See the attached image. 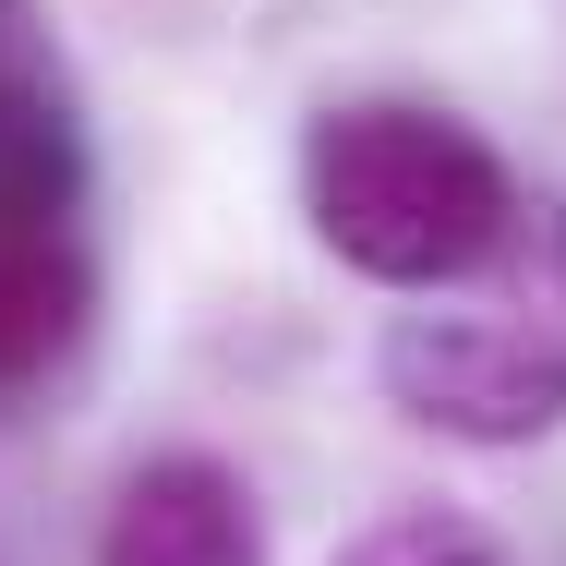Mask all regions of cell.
I'll use <instances>...</instances> for the list:
<instances>
[{
	"mask_svg": "<svg viewBox=\"0 0 566 566\" xmlns=\"http://www.w3.org/2000/svg\"><path fill=\"white\" fill-rule=\"evenodd\" d=\"M374 386L447 447H531L566 422V193H518L506 241L386 314Z\"/></svg>",
	"mask_w": 566,
	"mask_h": 566,
	"instance_id": "6da1fadb",
	"label": "cell"
},
{
	"mask_svg": "<svg viewBox=\"0 0 566 566\" xmlns=\"http://www.w3.org/2000/svg\"><path fill=\"white\" fill-rule=\"evenodd\" d=\"M0 73H12V12H0Z\"/></svg>",
	"mask_w": 566,
	"mask_h": 566,
	"instance_id": "8992f818",
	"label": "cell"
},
{
	"mask_svg": "<svg viewBox=\"0 0 566 566\" xmlns=\"http://www.w3.org/2000/svg\"><path fill=\"white\" fill-rule=\"evenodd\" d=\"M302 218L374 290H447L506 241L518 169L434 97H338L302 133Z\"/></svg>",
	"mask_w": 566,
	"mask_h": 566,
	"instance_id": "7a4b0ae2",
	"label": "cell"
},
{
	"mask_svg": "<svg viewBox=\"0 0 566 566\" xmlns=\"http://www.w3.org/2000/svg\"><path fill=\"white\" fill-rule=\"evenodd\" d=\"M338 566H506V543L458 506H386L338 543Z\"/></svg>",
	"mask_w": 566,
	"mask_h": 566,
	"instance_id": "5b68a950",
	"label": "cell"
},
{
	"mask_svg": "<svg viewBox=\"0 0 566 566\" xmlns=\"http://www.w3.org/2000/svg\"><path fill=\"white\" fill-rule=\"evenodd\" d=\"M97 566H265L253 482L206 447H169L145 470H120L109 518H97Z\"/></svg>",
	"mask_w": 566,
	"mask_h": 566,
	"instance_id": "3957f363",
	"label": "cell"
},
{
	"mask_svg": "<svg viewBox=\"0 0 566 566\" xmlns=\"http://www.w3.org/2000/svg\"><path fill=\"white\" fill-rule=\"evenodd\" d=\"M85 314H97L85 193H0V386L61 374Z\"/></svg>",
	"mask_w": 566,
	"mask_h": 566,
	"instance_id": "277c9868",
	"label": "cell"
}]
</instances>
